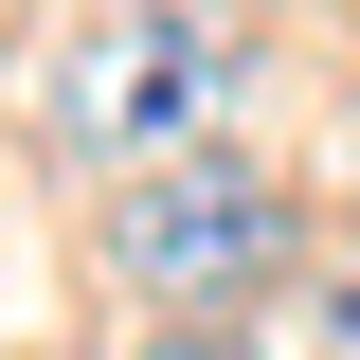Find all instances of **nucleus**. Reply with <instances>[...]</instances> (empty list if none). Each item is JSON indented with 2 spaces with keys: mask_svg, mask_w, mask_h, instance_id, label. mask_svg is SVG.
Wrapping results in <instances>:
<instances>
[{
  "mask_svg": "<svg viewBox=\"0 0 360 360\" xmlns=\"http://www.w3.org/2000/svg\"><path fill=\"white\" fill-rule=\"evenodd\" d=\"M234 72H252V54H234L217 0H108L90 37L54 54V144L144 180V162H180V144L234 108Z\"/></svg>",
  "mask_w": 360,
  "mask_h": 360,
  "instance_id": "nucleus-1",
  "label": "nucleus"
},
{
  "mask_svg": "<svg viewBox=\"0 0 360 360\" xmlns=\"http://www.w3.org/2000/svg\"><path fill=\"white\" fill-rule=\"evenodd\" d=\"M108 270H127L144 307L217 324L234 288H270V270H288V180L234 162V144H180V162H144L127 198H108Z\"/></svg>",
  "mask_w": 360,
  "mask_h": 360,
  "instance_id": "nucleus-2",
  "label": "nucleus"
},
{
  "mask_svg": "<svg viewBox=\"0 0 360 360\" xmlns=\"http://www.w3.org/2000/svg\"><path fill=\"white\" fill-rule=\"evenodd\" d=\"M307 342H324V360H360V270H324V307H307Z\"/></svg>",
  "mask_w": 360,
  "mask_h": 360,
  "instance_id": "nucleus-3",
  "label": "nucleus"
},
{
  "mask_svg": "<svg viewBox=\"0 0 360 360\" xmlns=\"http://www.w3.org/2000/svg\"><path fill=\"white\" fill-rule=\"evenodd\" d=\"M144 360H252V342H234V324H162Z\"/></svg>",
  "mask_w": 360,
  "mask_h": 360,
  "instance_id": "nucleus-4",
  "label": "nucleus"
}]
</instances>
